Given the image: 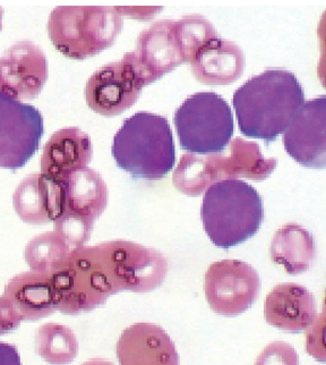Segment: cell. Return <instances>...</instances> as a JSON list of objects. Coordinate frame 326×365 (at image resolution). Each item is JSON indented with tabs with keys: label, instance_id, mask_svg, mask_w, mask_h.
<instances>
[{
	"label": "cell",
	"instance_id": "obj_1",
	"mask_svg": "<svg viewBox=\"0 0 326 365\" xmlns=\"http://www.w3.org/2000/svg\"><path fill=\"white\" fill-rule=\"evenodd\" d=\"M305 103L302 84L285 69H268L236 90L238 126L247 138L273 142L287 130Z\"/></svg>",
	"mask_w": 326,
	"mask_h": 365
},
{
	"label": "cell",
	"instance_id": "obj_2",
	"mask_svg": "<svg viewBox=\"0 0 326 365\" xmlns=\"http://www.w3.org/2000/svg\"><path fill=\"white\" fill-rule=\"evenodd\" d=\"M111 153L117 166L134 178L162 180L176 163L168 119L147 111L125 119L115 135Z\"/></svg>",
	"mask_w": 326,
	"mask_h": 365
},
{
	"label": "cell",
	"instance_id": "obj_3",
	"mask_svg": "<svg viewBox=\"0 0 326 365\" xmlns=\"http://www.w3.org/2000/svg\"><path fill=\"white\" fill-rule=\"evenodd\" d=\"M228 145L227 153L182 155L172 176L178 191L188 197H199L216 182L239 178L261 182L277 168V159L264 158L255 142L236 138Z\"/></svg>",
	"mask_w": 326,
	"mask_h": 365
},
{
	"label": "cell",
	"instance_id": "obj_4",
	"mask_svg": "<svg viewBox=\"0 0 326 365\" xmlns=\"http://www.w3.org/2000/svg\"><path fill=\"white\" fill-rule=\"evenodd\" d=\"M201 216L216 247H237L260 230L264 219L262 197L243 180H222L205 191Z\"/></svg>",
	"mask_w": 326,
	"mask_h": 365
},
{
	"label": "cell",
	"instance_id": "obj_5",
	"mask_svg": "<svg viewBox=\"0 0 326 365\" xmlns=\"http://www.w3.org/2000/svg\"><path fill=\"white\" fill-rule=\"evenodd\" d=\"M124 26L111 6H59L48 20L50 41L67 58H89L114 45Z\"/></svg>",
	"mask_w": 326,
	"mask_h": 365
},
{
	"label": "cell",
	"instance_id": "obj_6",
	"mask_svg": "<svg viewBox=\"0 0 326 365\" xmlns=\"http://www.w3.org/2000/svg\"><path fill=\"white\" fill-rule=\"evenodd\" d=\"M57 310L76 316L105 304L116 293L97 247L73 250L51 274Z\"/></svg>",
	"mask_w": 326,
	"mask_h": 365
},
{
	"label": "cell",
	"instance_id": "obj_7",
	"mask_svg": "<svg viewBox=\"0 0 326 365\" xmlns=\"http://www.w3.org/2000/svg\"><path fill=\"white\" fill-rule=\"evenodd\" d=\"M182 149L195 155L222 153L233 135V111L214 92H199L174 111Z\"/></svg>",
	"mask_w": 326,
	"mask_h": 365
},
{
	"label": "cell",
	"instance_id": "obj_8",
	"mask_svg": "<svg viewBox=\"0 0 326 365\" xmlns=\"http://www.w3.org/2000/svg\"><path fill=\"white\" fill-rule=\"evenodd\" d=\"M97 247L116 293H149L166 280L168 260L158 250L122 240Z\"/></svg>",
	"mask_w": 326,
	"mask_h": 365
},
{
	"label": "cell",
	"instance_id": "obj_9",
	"mask_svg": "<svg viewBox=\"0 0 326 365\" xmlns=\"http://www.w3.org/2000/svg\"><path fill=\"white\" fill-rule=\"evenodd\" d=\"M43 117L36 107L0 92V168L24 167L40 148Z\"/></svg>",
	"mask_w": 326,
	"mask_h": 365
},
{
	"label": "cell",
	"instance_id": "obj_10",
	"mask_svg": "<svg viewBox=\"0 0 326 365\" xmlns=\"http://www.w3.org/2000/svg\"><path fill=\"white\" fill-rule=\"evenodd\" d=\"M205 297L216 314L239 316L258 299L261 278L248 263L222 260L211 264L204 278Z\"/></svg>",
	"mask_w": 326,
	"mask_h": 365
},
{
	"label": "cell",
	"instance_id": "obj_11",
	"mask_svg": "<svg viewBox=\"0 0 326 365\" xmlns=\"http://www.w3.org/2000/svg\"><path fill=\"white\" fill-rule=\"evenodd\" d=\"M144 86L133 53H128L93 73L85 86L86 103L97 114L118 116L139 100Z\"/></svg>",
	"mask_w": 326,
	"mask_h": 365
},
{
	"label": "cell",
	"instance_id": "obj_12",
	"mask_svg": "<svg viewBox=\"0 0 326 365\" xmlns=\"http://www.w3.org/2000/svg\"><path fill=\"white\" fill-rule=\"evenodd\" d=\"M49 76L46 53L31 41H19L0 56V92L15 100L34 99Z\"/></svg>",
	"mask_w": 326,
	"mask_h": 365
},
{
	"label": "cell",
	"instance_id": "obj_13",
	"mask_svg": "<svg viewBox=\"0 0 326 365\" xmlns=\"http://www.w3.org/2000/svg\"><path fill=\"white\" fill-rule=\"evenodd\" d=\"M325 96L304 103L285 130V149L293 160L308 168L326 163Z\"/></svg>",
	"mask_w": 326,
	"mask_h": 365
},
{
	"label": "cell",
	"instance_id": "obj_14",
	"mask_svg": "<svg viewBox=\"0 0 326 365\" xmlns=\"http://www.w3.org/2000/svg\"><path fill=\"white\" fill-rule=\"evenodd\" d=\"M133 53L144 84L153 83L184 64V55L174 21H159L142 31Z\"/></svg>",
	"mask_w": 326,
	"mask_h": 365
},
{
	"label": "cell",
	"instance_id": "obj_15",
	"mask_svg": "<svg viewBox=\"0 0 326 365\" xmlns=\"http://www.w3.org/2000/svg\"><path fill=\"white\" fill-rule=\"evenodd\" d=\"M116 349L120 365H180L174 341L157 324L140 322L128 327Z\"/></svg>",
	"mask_w": 326,
	"mask_h": 365
},
{
	"label": "cell",
	"instance_id": "obj_16",
	"mask_svg": "<svg viewBox=\"0 0 326 365\" xmlns=\"http://www.w3.org/2000/svg\"><path fill=\"white\" fill-rule=\"evenodd\" d=\"M63 182L43 174H32L21 182L13 194V205L23 222L45 225L55 222L64 210Z\"/></svg>",
	"mask_w": 326,
	"mask_h": 365
},
{
	"label": "cell",
	"instance_id": "obj_17",
	"mask_svg": "<svg viewBox=\"0 0 326 365\" xmlns=\"http://www.w3.org/2000/svg\"><path fill=\"white\" fill-rule=\"evenodd\" d=\"M91 138L78 128L57 130L43 147L41 174L63 182L73 173L88 167L92 160Z\"/></svg>",
	"mask_w": 326,
	"mask_h": 365
},
{
	"label": "cell",
	"instance_id": "obj_18",
	"mask_svg": "<svg viewBox=\"0 0 326 365\" xmlns=\"http://www.w3.org/2000/svg\"><path fill=\"white\" fill-rule=\"evenodd\" d=\"M266 322L283 331H304L317 316L315 297L304 286L285 282L275 286L265 299Z\"/></svg>",
	"mask_w": 326,
	"mask_h": 365
},
{
	"label": "cell",
	"instance_id": "obj_19",
	"mask_svg": "<svg viewBox=\"0 0 326 365\" xmlns=\"http://www.w3.org/2000/svg\"><path fill=\"white\" fill-rule=\"evenodd\" d=\"M191 72L199 82L208 86H228L241 78L245 68L243 51L235 42L213 40L191 61Z\"/></svg>",
	"mask_w": 326,
	"mask_h": 365
},
{
	"label": "cell",
	"instance_id": "obj_20",
	"mask_svg": "<svg viewBox=\"0 0 326 365\" xmlns=\"http://www.w3.org/2000/svg\"><path fill=\"white\" fill-rule=\"evenodd\" d=\"M5 297L13 302L26 321H38L57 310L51 274L23 272L9 280Z\"/></svg>",
	"mask_w": 326,
	"mask_h": 365
},
{
	"label": "cell",
	"instance_id": "obj_21",
	"mask_svg": "<svg viewBox=\"0 0 326 365\" xmlns=\"http://www.w3.org/2000/svg\"><path fill=\"white\" fill-rule=\"evenodd\" d=\"M65 205L63 213L95 222L108 205V187L99 173L86 167L63 180Z\"/></svg>",
	"mask_w": 326,
	"mask_h": 365
},
{
	"label": "cell",
	"instance_id": "obj_22",
	"mask_svg": "<svg viewBox=\"0 0 326 365\" xmlns=\"http://www.w3.org/2000/svg\"><path fill=\"white\" fill-rule=\"evenodd\" d=\"M270 257L287 274H303L312 268L315 261V240L300 225H285L272 238Z\"/></svg>",
	"mask_w": 326,
	"mask_h": 365
},
{
	"label": "cell",
	"instance_id": "obj_23",
	"mask_svg": "<svg viewBox=\"0 0 326 365\" xmlns=\"http://www.w3.org/2000/svg\"><path fill=\"white\" fill-rule=\"evenodd\" d=\"M36 349L48 364L67 365L78 356V341L68 327L46 324L36 331Z\"/></svg>",
	"mask_w": 326,
	"mask_h": 365
},
{
	"label": "cell",
	"instance_id": "obj_24",
	"mask_svg": "<svg viewBox=\"0 0 326 365\" xmlns=\"http://www.w3.org/2000/svg\"><path fill=\"white\" fill-rule=\"evenodd\" d=\"M72 251L58 232H49L36 236L28 242L24 257L32 272L50 274L64 263Z\"/></svg>",
	"mask_w": 326,
	"mask_h": 365
},
{
	"label": "cell",
	"instance_id": "obj_25",
	"mask_svg": "<svg viewBox=\"0 0 326 365\" xmlns=\"http://www.w3.org/2000/svg\"><path fill=\"white\" fill-rule=\"evenodd\" d=\"M174 22L183 49L184 64H191L205 46L219 38L212 23L201 15H188Z\"/></svg>",
	"mask_w": 326,
	"mask_h": 365
},
{
	"label": "cell",
	"instance_id": "obj_26",
	"mask_svg": "<svg viewBox=\"0 0 326 365\" xmlns=\"http://www.w3.org/2000/svg\"><path fill=\"white\" fill-rule=\"evenodd\" d=\"M55 232L64 238L70 249L83 247L89 241L93 230V220L84 217L75 216L70 213H61L56 219Z\"/></svg>",
	"mask_w": 326,
	"mask_h": 365
},
{
	"label": "cell",
	"instance_id": "obj_27",
	"mask_svg": "<svg viewBox=\"0 0 326 365\" xmlns=\"http://www.w3.org/2000/svg\"><path fill=\"white\" fill-rule=\"evenodd\" d=\"M255 365H299V357L290 344L274 341L263 349Z\"/></svg>",
	"mask_w": 326,
	"mask_h": 365
},
{
	"label": "cell",
	"instance_id": "obj_28",
	"mask_svg": "<svg viewBox=\"0 0 326 365\" xmlns=\"http://www.w3.org/2000/svg\"><path fill=\"white\" fill-rule=\"evenodd\" d=\"M306 334V349L315 360L325 362V312L314 320Z\"/></svg>",
	"mask_w": 326,
	"mask_h": 365
},
{
	"label": "cell",
	"instance_id": "obj_29",
	"mask_svg": "<svg viewBox=\"0 0 326 365\" xmlns=\"http://www.w3.org/2000/svg\"><path fill=\"white\" fill-rule=\"evenodd\" d=\"M24 320L11 299L0 297V335L14 331Z\"/></svg>",
	"mask_w": 326,
	"mask_h": 365
},
{
	"label": "cell",
	"instance_id": "obj_30",
	"mask_svg": "<svg viewBox=\"0 0 326 365\" xmlns=\"http://www.w3.org/2000/svg\"><path fill=\"white\" fill-rule=\"evenodd\" d=\"M0 365H22L20 353L15 346L0 341Z\"/></svg>",
	"mask_w": 326,
	"mask_h": 365
},
{
	"label": "cell",
	"instance_id": "obj_31",
	"mask_svg": "<svg viewBox=\"0 0 326 365\" xmlns=\"http://www.w3.org/2000/svg\"><path fill=\"white\" fill-rule=\"evenodd\" d=\"M82 365H115L112 362L109 361L103 360V359H92V360L88 361Z\"/></svg>",
	"mask_w": 326,
	"mask_h": 365
},
{
	"label": "cell",
	"instance_id": "obj_32",
	"mask_svg": "<svg viewBox=\"0 0 326 365\" xmlns=\"http://www.w3.org/2000/svg\"><path fill=\"white\" fill-rule=\"evenodd\" d=\"M4 9L0 7V31L3 29Z\"/></svg>",
	"mask_w": 326,
	"mask_h": 365
}]
</instances>
